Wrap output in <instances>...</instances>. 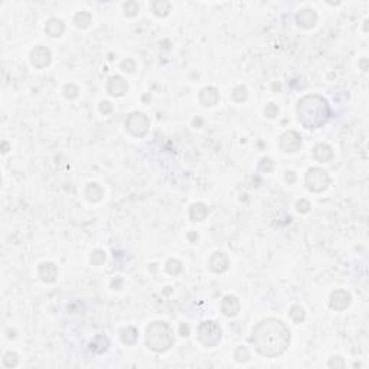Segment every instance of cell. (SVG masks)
<instances>
[{"instance_id":"cell-7","label":"cell","mask_w":369,"mask_h":369,"mask_svg":"<svg viewBox=\"0 0 369 369\" xmlns=\"http://www.w3.org/2000/svg\"><path fill=\"white\" fill-rule=\"evenodd\" d=\"M29 61L36 69H44L52 62V52L44 45H38L30 51Z\"/></svg>"},{"instance_id":"cell-10","label":"cell","mask_w":369,"mask_h":369,"mask_svg":"<svg viewBox=\"0 0 369 369\" xmlns=\"http://www.w3.org/2000/svg\"><path fill=\"white\" fill-rule=\"evenodd\" d=\"M129 89L127 81L120 75H113L107 81V92L111 97H123Z\"/></svg>"},{"instance_id":"cell-5","label":"cell","mask_w":369,"mask_h":369,"mask_svg":"<svg viewBox=\"0 0 369 369\" xmlns=\"http://www.w3.org/2000/svg\"><path fill=\"white\" fill-rule=\"evenodd\" d=\"M198 339L206 347H215L222 339V330L214 320H206L198 327Z\"/></svg>"},{"instance_id":"cell-15","label":"cell","mask_w":369,"mask_h":369,"mask_svg":"<svg viewBox=\"0 0 369 369\" xmlns=\"http://www.w3.org/2000/svg\"><path fill=\"white\" fill-rule=\"evenodd\" d=\"M219 101V92L215 87H205L199 92V103L203 107H212Z\"/></svg>"},{"instance_id":"cell-18","label":"cell","mask_w":369,"mask_h":369,"mask_svg":"<svg viewBox=\"0 0 369 369\" xmlns=\"http://www.w3.org/2000/svg\"><path fill=\"white\" fill-rule=\"evenodd\" d=\"M110 347V339L106 336V335H97L92 338V341L89 342V349L91 352L97 353V355H101L104 352H107Z\"/></svg>"},{"instance_id":"cell-23","label":"cell","mask_w":369,"mask_h":369,"mask_svg":"<svg viewBox=\"0 0 369 369\" xmlns=\"http://www.w3.org/2000/svg\"><path fill=\"white\" fill-rule=\"evenodd\" d=\"M92 22V16H91V13L87 12V10H81V12H78L75 16H74V23H75V26L77 28H80V29H85L88 28L89 25Z\"/></svg>"},{"instance_id":"cell-20","label":"cell","mask_w":369,"mask_h":369,"mask_svg":"<svg viewBox=\"0 0 369 369\" xmlns=\"http://www.w3.org/2000/svg\"><path fill=\"white\" fill-rule=\"evenodd\" d=\"M118 335H120V341H121L124 345H127V346H133V345H136L137 338H139V332H137V329H136V327H133V326L123 327V329L118 332Z\"/></svg>"},{"instance_id":"cell-36","label":"cell","mask_w":369,"mask_h":369,"mask_svg":"<svg viewBox=\"0 0 369 369\" xmlns=\"http://www.w3.org/2000/svg\"><path fill=\"white\" fill-rule=\"evenodd\" d=\"M273 168H274V163H273V160L271 159H261V162H260V169L261 170H265L267 173L268 172H271L273 170Z\"/></svg>"},{"instance_id":"cell-32","label":"cell","mask_w":369,"mask_h":369,"mask_svg":"<svg viewBox=\"0 0 369 369\" xmlns=\"http://www.w3.org/2000/svg\"><path fill=\"white\" fill-rule=\"evenodd\" d=\"M327 367H329V368H335V369L345 368V367H346V364H345V361H343V358H342V356L336 355V356H332V358L329 359Z\"/></svg>"},{"instance_id":"cell-6","label":"cell","mask_w":369,"mask_h":369,"mask_svg":"<svg viewBox=\"0 0 369 369\" xmlns=\"http://www.w3.org/2000/svg\"><path fill=\"white\" fill-rule=\"evenodd\" d=\"M126 130L134 137H144L150 130V120L146 114L134 111L126 120Z\"/></svg>"},{"instance_id":"cell-13","label":"cell","mask_w":369,"mask_h":369,"mask_svg":"<svg viewBox=\"0 0 369 369\" xmlns=\"http://www.w3.org/2000/svg\"><path fill=\"white\" fill-rule=\"evenodd\" d=\"M221 310L227 317H235L241 310V303L235 296H225L221 302Z\"/></svg>"},{"instance_id":"cell-16","label":"cell","mask_w":369,"mask_h":369,"mask_svg":"<svg viewBox=\"0 0 369 369\" xmlns=\"http://www.w3.org/2000/svg\"><path fill=\"white\" fill-rule=\"evenodd\" d=\"M65 32V23L58 18H51L45 25V33L51 38H61Z\"/></svg>"},{"instance_id":"cell-37","label":"cell","mask_w":369,"mask_h":369,"mask_svg":"<svg viewBox=\"0 0 369 369\" xmlns=\"http://www.w3.org/2000/svg\"><path fill=\"white\" fill-rule=\"evenodd\" d=\"M98 109L101 111V114L107 115V114H110V113L113 111V104H111L110 101H101L100 106H98Z\"/></svg>"},{"instance_id":"cell-1","label":"cell","mask_w":369,"mask_h":369,"mask_svg":"<svg viewBox=\"0 0 369 369\" xmlns=\"http://www.w3.org/2000/svg\"><path fill=\"white\" fill-rule=\"evenodd\" d=\"M288 327L279 319H264L253 330V343L264 358H279L290 346Z\"/></svg>"},{"instance_id":"cell-21","label":"cell","mask_w":369,"mask_h":369,"mask_svg":"<svg viewBox=\"0 0 369 369\" xmlns=\"http://www.w3.org/2000/svg\"><path fill=\"white\" fill-rule=\"evenodd\" d=\"M208 214H209V209H208V206H206L205 203H202V202H196V203H194V205L189 208V218H191L192 221L200 222V221L206 219Z\"/></svg>"},{"instance_id":"cell-26","label":"cell","mask_w":369,"mask_h":369,"mask_svg":"<svg viewBox=\"0 0 369 369\" xmlns=\"http://www.w3.org/2000/svg\"><path fill=\"white\" fill-rule=\"evenodd\" d=\"M234 358H235V361L238 364H245V362L250 361L251 355H250V350L245 346H238L234 352Z\"/></svg>"},{"instance_id":"cell-25","label":"cell","mask_w":369,"mask_h":369,"mask_svg":"<svg viewBox=\"0 0 369 369\" xmlns=\"http://www.w3.org/2000/svg\"><path fill=\"white\" fill-rule=\"evenodd\" d=\"M166 271L170 274V276H177L183 271V264L176 258H170V260L166 262Z\"/></svg>"},{"instance_id":"cell-3","label":"cell","mask_w":369,"mask_h":369,"mask_svg":"<svg viewBox=\"0 0 369 369\" xmlns=\"http://www.w3.org/2000/svg\"><path fill=\"white\" fill-rule=\"evenodd\" d=\"M174 343L172 327L166 322H153L146 329V346L156 353L168 352Z\"/></svg>"},{"instance_id":"cell-27","label":"cell","mask_w":369,"mask_h":369,"mask_svg":"<svg viewBox=\"0 0 369 369\" xmlns=\"http://www.w3.org/2000/svg\"><path fill=\"white\" fill-rule=\"evenodd\" d=\"M19 364V356L15 352H6L3 356V365L6 368H15Z\"/></svg>"},{"instance_id":"cell-2","label":"cell","mask_w":369,"mask_h":369,"mask_svg":"<svg viewBox=\"0 0 369 369\" xmlns=\"http://www.w3.org/2000/svg\"><path fill=\"white\" fill-rule=\"evenodd\" d=\"M296 113L297 120L303 127L316 130L323 127L329 121L332 109L325 97L319 94H309L299 100Z\"/></svg>"},{"instance_id":"cell-22","label":"cell","mask_w":369,"mask_h":369,"mask_svg":"<svg viewBox=\"0 0 369 369\" xmlns=\"http://www.w3.org/2000/svg\"><path fill=\"white\" fill-rule=\"evenodd\" d=\"M85 196L89 202H100L103 198H104V189L101 185L95 183V182H91L88 183L87 188H85Z\"/></svg>"},{"instance_id":"cell-31","label":"cell","mask_w":369,"mask_h":369,"mask_svg":"<svg viewBox=\"0 0 369 369\" xmlns=\"http://www.w3.org/2000/svg\"><path fill=\"white\" fill-rule=\"evenodd\" d=\"M78 94H80V89H78V87L75 84H66L65 87H64V97H65L66 100H69V101L75 100L78 97Z\"/></svg>"},{"instance_id":"cell-41","label":"cell","mask_w":369,"mask_h":369,"mask_svg":"<svg viewBox=\"0 0 369 369\" xmlns=\"http://www.w3.org/2000/svg\"><path fill=\"white\" fill-rule=\"evenodd\" d=\"M188 238H189L191 242H196V241H198V234H196L195 231H192V232L188 234Z\"/></svg>"},{"instance_id":"cell-19","label":"cell","mask_w":369,"mask_h":369,"mask_svg":"<svg viewBox=\"0 0 369 369\" xmlns=\"http://www.w3.org/2000/svg\"><path fill=\"white\" fill-rule=\"evenodd\" d=\"M153 15L157 18H166L172 12V4L168 0H154L150 4Z\"/></svg>"},{"instance_id":"cell-34","label":"cell","mask_w":369,"mask_h":369,"mask_svg":"<svg viewBox=\"0 0 369 369\" xmlns=\"http://www.w3.org/2000/svg\"><path fill=\"white\" fill-rule=\"evenodd\" d=\"M310 208H312V205H310V202L306 200V199H300V200H297V203H296V211H297L299 214H307V212L310 211Z\"/></svg>"},{"instance_id":"cell-17","label":"cell","mask_w":369,"mask_h":369,"mask_svg":"<svg viewBox=\"0 0 369 369\" xmlns=\"http://www.w3.org/2000/svg\"><path fill=\"white\" fill-rule=\"evenodd\" d=\"M313 156L317 162H322V163H326V162H330L335 156L333 153V149L327 144V143H319L314 149H313Z\"/></svg>"},{"instance_id":"cell-33","label":"cell","mask_w":369,"mask_h":369,"mask_svg":"<svg viewBox=\"0 0 369 369\" xmlns=\"http://www.w3.org/2000/svg\"><path fill=\"white\" fill-rule=\"evenodd\" d=\"M279 106H276L274 103H268L265 107H264V114H265V117H268V118H276L277 115H279Z\"/></svg>"},{"instance_id":"cell-8","label":"cell","mask_w":369,"mask_h":369,"mask_svg":"<svg viewBox=\"0 0 369 369\" xmlns=\"http://www.w3.org/2000/svg\"><path fill=\"white\" fill-rule=\"evenodd\" d=\"M302 136L296 130L285 131L280 137V149L284 153H296L302 147Z\"/></svg>"},{"instance_id":"cell-40","label":"cell","mask_w":369,"mask_h":369,"mask_svg":"<svg viewBox=\"0 0 369 369\" xmlns=\"http://www.w3.org/2000/svg\"><path fill=\"white\" fill-rule=\"evenodd\" d=\"M179 332H180V335H182V336H189V326L186 325V323H182V325H180V329H179Z\"/></svg>"},{"instance_id":"cell-30","label":"cell","mask_w":369,"mask_h":369,"mask_svg":"<svg viewBox=\"0 0 369 369\" xmlns=\"http://www.w3.org/2000/svg\"><path fill=\"white\" fill-rule=\"evenodd\" d=\"M89 261H91L92 265H101V264L106 261V253H104L103 250H98V248L94 250V251L91 253Z\"/></svg>"},{"instance_id":"cell-9","label":"cell","mask_w":369,"mask_h":369,"mask_svg":"<svg viewBox=\"0 0 369 369\" xmlns=\"http://www.w3.org/2000/svg\"><path fill=\"white\" fill-rule=\"evenodd\" d=\"M352 302V296L346 290H335L330 297H329V306L330 309L336 310V312H343L349 307V304Z\"/></svg>"},{"instance_id":"cell-39","label":"cell","mask_w":369,"mask_h":369,"mask_svg":"<svg viewBox=\"0 0 369 369\" xmlns=\"http://www.w3.org/2000/svg\"><path fill=\"white\" fill-rule=\"evenodd\" d=\"M284 179H285V182H288V183H293V182L296 180V173H294L293 170H288V172H285V176H284Z\"/></svg>"},{"instance_id":"cell-11","label":"cell","mask_w":369,"mask_h":369,"mask_svg":"<svg viewBox=\"0 0 369 369\" xmlns=\"http://www.w3.org/2000/svg\"><path fill=\"white\" fill-rule=\"evenodd\" d=\"M294 19H296V23L300 26V28H303V29H312L316 23H317V13L313 10V9H300L297 13H296V16H294Z\"/></svg>"},{"instance_id":"cell-24","label":"cell","mask_w":369,"mask_h":369,"mask_svg":"<svg viewBox=\"0 0 369 369\" xmlns=\"http://www.w3.org/2000/svg\"><path fill=\"white\" fill-rule=\"evenodd\" d=\"M288 316L290 319L294 322V323H303L304 319H306V312L302 306H291L290 310H288Z\"/></svg>"},{"instance_id":"cell-4","label":"cell","mask_w":369,"mask_h":369,"mask_svg":"<svg viewBox=\"0 0 369 369\" xmlns=\"http://www.w3.org/2000/svg\"><path fill=\"white\" fill-rule=\"evenodd\" d=\"M304 185L307 191L313 194H322L330 185V176L322 168H310L304 176Z\"/></svg>"},{"instance_id":"cell-12","label":"cell","mask_w":369,"mask_h":369,"mask_svg":"<svg viewBox=\"0 0 369 369\" xmlns=\"http://www.w3.org/2000/svg\"><path fill=\"white\" fill-rule=\"evenodd\" d=\"M209 268L215 274L225 273L229 268V258H228V255L224 254V253H221V251L214 253L211 255V258H209Z\"/></svg>"},{"instance_id":"cell-38","label":"cell","mask_w":369,"mask_h":369,"mask_svg":"<svg viewBox=\"0 0 369 369\" xmlns=\"http://www.w3.org/2000/svg\"><path fill=\"white\" fill-rule=\"evenodd\" d=\"M123 285H124V282H123L121 277H115V279L111 282V288H113V290H121Z\"/></svg>"},{"instance_id":"cell-14","label":"cell","mask_w":369,"mask_h":369,"mask_svg":"<svg viewBox=\"0 0 369 369\" xmlns=\"http://www.w3.org/2000/svg\"><path fill=\"white\" fill-rule=\"evenodd\" d=\"M38 276H39V279L44 283H48V284L55 283L57 279H58V268H57V265L54 262L46 261V262H42L39 265Z\"/></svg>"},{"instance_id":"cell-42","label":"cell","mask_w":369,"mask_h":369,"mask_svg":"<svg viewBox=\"0 0 369 369\" xmlns=\"http://www.w3.org/2000/svg\"><path fill=\"white\" fill-rule=\"evenodd\" d=\"M3 149H4V150H3V153H7V143H6V142L3 143Z\"/></svg>"},{"instance_id":"cell-29","label":"cell","mask_w":369,"mask_h":369,"mask_svg":"<svg viewBox=\"0 0 369 369\" xmlns=\"http://www.w3.org/2000/svg\"><path fill=\"white\" fill-rule=\"evenodd\" d=\"M139 10H140V6H139V3L137 1H127V3H124V16H127V18H134L137 13H139Z\"/></svg>"},{"instance_id":"cell-35","label":"cell","mask_w":369,"mask_h":369,"mask_svg":"<svg viewBox=\"0 0 369 369\" xmlns=\"http://www.w3.org/2000/svg\"><path fill=\"white\" fill-rule=\"evenodd\" d=\"M120 68H121L124 72H133V71L136 69V62H134L131 58H127V59H124V61L120 64Z\"/></svg>"},{"instance_id":"cell-28","label":"cell","mask_w":369,"mask_h":369,"mask_svg":"<svg viewBox=\"0 0 369 369\" xmlns=\"http://www.w3.org/2000/svg\"><path fill=\"white\" fill-rule=\"evenodd\" d=\"M247 98H248V89L244 87V85H238V87L234 88V91H232V100L235 103H244Z\"/></svg>"}]
</instances>
